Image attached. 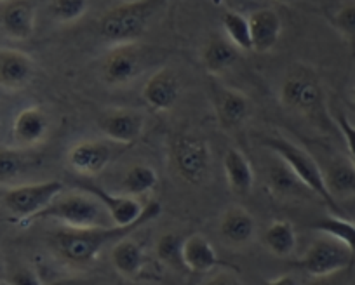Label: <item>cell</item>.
Instances as JSON below:
<instances>
[{
    "label": "cell",
    "mask_w": 355,
    "mask_h": 285,
    "mask_svg": "<svg viewBox=\"0 0 355 285\" xmlns=\"http://www.w3.org/2000/svg\"><path fill=\"white\" fill-rule=\"evenodd\" d=\"M80 188L89 193H93V195L103 203L108 216H110V221L114 223V225H132V223H136L141 218L143 210H145V205H141V203L138 202V196L115 195V193L107 192V190H103L98 185H84L80 186Z\"/></svg>",
    "instance_id": "17"
},
{
    "label": "cell",
    "mask_w": 355,
    "mask_h": 285,
    "mask_svg": "<svg viewBox=\"0 0 355 285\" xmlns=\"http://www.w3.org/2000/svg\"><path fill=\"white\" fill-rule=\"evenodd\" d=\"M320 239L310 243L303 256L296 261V266L313 278H326L347 270L355 263V256L345 243L334 237L320 233Z\"/></svg>",
    "instance_id": "7"
},
{
    "label": "cell",
    "mask_w": 355,
    "mask_h": 285,
    "mask_svg": "<svg viewBox=\"0 0 355 285\" xmlns=\"http://www.w3.org/2000/svg\"><path fill=\"white\" fill-rule=\"evenodd\" d=\"M277 2H282V4H291V2H295V0H277Z\"/></svg>",
    "instance_id": "36"
},
{
    "label": "cell",
    "mask_w": 355,
    "mask_h": 285,
    "mask_svg": "<svg viewBox=\"0 0 355 285\" xmlns=\"http://www.w3.org/2000/svg\"><path fill=\"white\" fill-rule=\"evenodd\" d=\"M112 266L121 277L135 278L143 271L146 264V252L141 243L131 240V235L124 237L112 246Z\"/></svg>",
    "instance_id": "22"
},
{
    "label": "cell",
    "mask_w": 355,
    "mask_h": 285,
    "mask_svg": "<svg viewBox=\"0 0 355 285\" xmlns=\"http://www.w3.org/2000/svg\"><path fill=\"white\" fill-rule=\"evenodd\" d=\"M112 162V148L96 139H82L73 142L67 154V164L73 172L84 178L101 174Z\"/></svg>",
    "instance_id": "11"
},
{
    "label": "cell",
    "mask_w": 355,
    "mask_h": 285,
    "mask_svg": "<svg viewBox=\"0 0 355 285\" xmlns=\"http://www.w3.org/2000/svg\"><path fill=\"white\" fill-rule=\"evenodd\" d=\"M162 212V205L157 200H152L145 205L141 218L136 223L128 226H96V228H85V230H73L64 228L54 235V247L58 254L63 257L67 263L75 264V266H85V264L93 263L101 250L108 246H114L124 237L132 235L138 232L141 226L155 221Z\"/></svg>",
    "instance_id": "1"
},
{
    "label": "cell",
    "mask_w": 355,
    "mask_h": 285,
    "mask_svg": "<svg viewBox=\"0 0 355 285\" xmlns=\"http://www.w3.org/2000/svg\"><path fill=\"white\" fill-rule=\"evenodd\" d=\"M89 0H49V12L56 21L73 23L87 12Z\"/></svg>",
    "instance_id": "30"
},
{
    "label": "cell",
    "mask_w": 355,
    "mask_h": 285,
    "mask_svg": "<svg viewBox=\"0 0 355 285\" xmlns=\"http://www.w3.org/2000/svg\"><path fill=\"white\" fill-rule=\"evenodd\" d=\"M211 101H213L218 124L227 131H235V129L241 127L251 113L249 98L234 87L213 84L211 86Z\"/></svg>",
    "instance_id": "10"
},
{
    "label": "cell",
    "mask_w": 355,
    "mask_h": 285,
    "mask_svg": "<svg viewBox=\"0 0 355 285\" xmlns=\"http://www.w3.org/2000/svg\"><path fill=\"white\" fill-rule=\"evenodd\" d=\"M37 8L33 0H4L0 26L9 39L28 40L35 32Z\"/></svg>",
    "instance_id": "15"
},
{
    "label": "cell",
    "mask_w": 355,
    "mask_h": 285,
    "mask_svg": "<svg viewBox=\"0 0 355 285\" xmlns=\"http://www.w3.org/2000/svg\"><path fill=\"white\" fill-rule=\"evenodd\" d=\"M49 132V117L40 107L23 108L12 122V138L21 148L40 145Z\"/></svg>",
    "instance_id": "19"
},
{
    "label": "cell",
    "mask_w": 355,
    "mask_h": 285,
    "mask_svg": "<svg viewBox=\"0 0 355 285\" xmlns=\"http://www.w3.org/2000/svg\"><path fill=\"white\" fill-rule=\"evenodd\" d=\"M63 183L58 179H47L39 183H26L9 188L4 193V207L12 218L18 221H30L37 219L44 209L53 203L60 193H63Z\"/></svg>",
    "instance_id": "6"
},
{
    "label": "cell",
    "mask_w": 355,
    "mask_h": 285,
    "mask_svg": "<svg viewBox=\"0 0 355 285\" xmlns=\"http://www.w3.org/2000/svg\"><path fill=\"white\" fill-rule=\"evenodd\" d=\"M182 254L187 271H192V273L206 275L216 270L218 266H221V261L218 257L216 249L200 233L190 235L183 240Z\"/></svg>",
    "instance_id": "20"
},
{
    "label": "cell",
    "mask_w": 355,
    "mask_h": 285,
    "mask_svg": "<svg viewBox=\"0 0 355 285\" xmlns=\"http://www.w3.org/2000/svg\"><path fill=\"white\" fill-rule=\"evenodd\" d=\"M0 2H4V0H0Z\"/></svg>",
    "instance_id": "38"
},
{
    "label": "cell",
    "mask_w": 355,
    "mask_h": 285,
    "mask_svg": "<svg viewBox=\"0 0 355 285\" xmlns=\"http://www.w3.org/2000/svg\"><path fill=\"white\" fill-rule=\"evenodd\" d=\"M167 0H129L108 9L100 19V33L108 44L138 42Z\"/></svg>",
    "instance_id": "2"
},
{
    "label": "cell",
    "mask_w": 355,
    "mask_h": 285,
    "mask_svg": "<svg viewBox=\"0 0 355 285\" xmlns=\"http://www.w3.org/2000/svg\"><path fill=\"white\" fill-rule=\"evenodd\" d=\"M263 246L275 257L293 256L298 246L295 226L284 219L272 221L263 233Z\"/></svg>",
    "instance_id": "24"
},
{
    "label": "cell",
    "mask_w": 355,
    "mask_h": 285,
    "mask_svg": "<svg viewBox=\"0 0 355 285\" xmlns=\"http://www.w3.org/2000/svg\"><path fill=\"white\" fill-rule=\"evenodd\" d=\"M331 25L347 40L352 54L355 56V4H347L331 16Z\"/></svg>",
    "instance_id": "32"
},
{
    "label": "cell",
    "mask_w": 355,
    "mask_h": 285,
    "mask_svg": "<svg viewBox=\"0 0 355 285\" xmlns=\"http://www.w3.org/2000/svg\"><path fill=\"white\" fill-rule=\"evenodd\" d=\"M249 18L252 53L266 54L275 49L282 33V19L274 9H254Z\"/></svg>",
    "instance_id": "18"
},
{
    "label": "cell",
    "mask_w": 355,
    "mask_h": 285,
    "mask_svg": "<svg viewBox=\"0 0 355 285\" xmlns=\"http://www.w3.org/2000/svg\"><path fill=\"white\" fill-rule=\"evenodd\" d=\"M223 172L227 178L228 188L239 196L251 193L254 186V171L251 162L237 148H228L223 155Z\"/></svg>",
    "instance_id": "21"
},
{
    "label": "cell",
    "mask_w": 355,
    "mask_h": 285,
    "mask_svg": "<svg viewBox=\"0 0 355 285\" xmlns=\"http://www.w3.org/2000/svg\"><path fill=\"white\" fill-rule=\"evenodd\" d=\"M101 132L110 141L119 145H135L145 131V117L139 111L129 108L108 110L100 122Z\"/></svg>",
    "instance_id": "13"
},
{
    "label": "cell",
    "mask_w": 355,
    "mask_h": 285,
    "mask_svg": "<svg viewBox=\"0 0 355 285\" xmlns=\"http://www.w3.org/2000/svg\"><path fill=\"white\" fill-rule=\"evenodd\" d=\"M270 284H293L295 282V278L289 277V275H286V277H279V278H272V280H268Z\"/></svg>",
    "instance_id": "35"
},
{
    "label": "cell",
    "mask_w": 355,
    "mask_h": 285,
    "mask_svg": "<svg viewBox=\"0 0 355 285\" xmlns=\"http://www.w3.org/2000/svg\"><path fill=\"white\" fill-rule=\"evenodd\" d=\"M39 219H54L60 221L64 228L85 230L107 226L110 216L103 203L93 193L82 190V192L60 193L53 203L39 214Z\"/></svg>",
    "instance_id": "4"
},
{
    "label": "cell",
    "mask_w": 355,
    "mask_h": 285,
    "mask_svg": "<svg viewBox=\"0 0 355 285\" xmlns=\"http://www.w3.org/2000/svg\"><path fill=\"white\" fill-rule=\"evenodd\" d=\"M28 158L18 148H0V181H9L26 169Z\"/></svg>",
    "instance_id": "31"
},
{
    "label": "cell",
    "mask_w": 355,
    "mask_h": 285,
    "mask_svg": "<svg viewBox=\"0 0 355 285\" xmlns=\"http://www.w3.org/2000/svg\"><path fill=\"white\" fill-rule=\"evenodd\" d=\"M239 53H241V50H239L227 37H225V39H221V37H213V39L206 44V47H204V68H206V71L209 75H221V73L230 70V68L237 63Z\"/></svg>",
    "instance_id": "23"
},
{
    "label": "cell",
    "mask_w": 355,
    "mask_h": 285,
    "mask_svg": "<svg viewBox=\"0 0 355 285\" xmlns=\"http://www.w3.org/2000/svg\"><path fill=\"white\" fill-rule=\"evenodd\" d=\"M354 104H355V89H354Z\"/></svg>",
    "instance_id": "37"
},
{
    "label": "cell",
    "mask_w": 355,
    "mask_h": 285,
    "mask_svg": "<svg viewBox=\"0 0 355 285\" xmlns=\"http://www.w3.org/2000/svg\"><path fill=\"white\" fill-rule=\"evenodd\" d=\"M150 63L148 47L139 42L115 44L101 64V79L110 87H122L143 75Z\"/></svg>",
    "instance_id": "8"
},
{
    "label": "cell",
    "mask_w": 355,
    "mask_h": 285,
    "mask_svg": "<svg viewBox=\"0 0 355 285\" xmlns=\"http://www.w3.org/2000/svg\"><path fill=\"white\" fill-rule=\"evenodd\" d=\"M4 282H8V268H6L4 257L0 254V284H4Z\"/></svg>",
    "instance_id": "34"
},
{
    "label": "cell",
    "mask_w": 355,
    "mask_h": 285,
    "mask_svg": "<svg viewBox=\"0 0 355 285\" xmlns=\"http://www.w3.org/2000/svg\"><path fill=\"white\" fill-rule=\"evenodd\" d=\"M35 77V61L26 53L0 47V86L9 91L25 89Z\"/></svg>",
    "instance_id": "16"
},
{
    "label": "cell",
    "mask_w": 355,
    "mask_h": 285,
    "mask_svg": "<svg viewBox=\"0 0 355 285\" xmlns=\"http://www.w3.org/2000/svg\"><path fill=\"white\" fill-rule=\"evenodd\" d=\"M336 125L340 127V132L343 134L345 142H347L348 154H350L352 162L355 164V124L348 120L347 115L338 113L336 115Z\"/></svg>",
    "instance_id": "33"
},
{
    "label": "cell",
    "mask_w": 355,
    "mask_h": 285,
    "mask_svg": "<svg viewBox=\"0 0 355 285\" xmlns=\"http://www.w3.org/2000/svg\"><path fill=\"white\" fill-rule=\"evenodd\" d=\"M312 228L319 233H326V235L340 240L355 256V223L348 221L343 216H326L320 221H317Z\"/></svg>",
    "instance_id": "28"
},
{
    "label": "cell",
    "mask_w": 355,
    "mask_h": 285,
    "mask_svg": "<svg viewBox=\"0 0 355 285\" xmlns=\"http://www.w3.org/2000/svg\"><path fill=\"white\" fill-rule=\"evenodd\" d=\"M159 185V174L152 165L135 164L125 171L121 186L125 195L143 196L157 188Z\"/></svg>",
    "instance_id": "26"
},
{
    "label": "cell",
    "mask_w": 355,
    "mask_h": 285,
    "mask_svg": "<svg viewBox=\"0 0 355 285\" xmlns=\"http://www.w3.org/2000/svg\"><path fill=\"white\" fill-rule=\"evenodd\" d=\"M183 240L185 239H182L178 233H166V235H162L159 239V242H157V257H159L164 264H167V266H180L183 268V270H187L182 254Z\"/></svg>",
    "instance_id": "29"
},
{
    "label": "cell",
    "mask_w": 355,
    "mask_h": 285,
    "mask_svg": "<svg viewBox=\"0 0 355 285\" xmlns=\"http://www.w3.org/2000/svg\"><path fill=\"white\" fill-rule=\"evenodd\" d=\"M263 145H265L272 154H275L281 158L282 164H284L286 167L295 174V178L298 179L300 185H303L306 190L315 193V195L319 196L326 205H329L334 212L341 214L340 203L336 202L333 193L327 188L324 171L319 167L317 160L309 154V151L300 148L298 145H295V142L289 141V139L281 138V136L265 138Z\"/></svg>",
    "instance_id": "3"
},
{
    "label": "cell",
    "mask_w": 355,
    "mask_h": 285,
    "mask_svg": "<svg viewBox=\"0 0 355 285\" xmlns=\"http://www.w3.org/2000/svg\"><path fill=\"white\" fill-rule=\"evenodd\" d=\"M182 96V82L171 68H159L146 79L141 98L153 111H169Z\"/></svg>",
    "instance_id": "12"
},
{
    "label": "cell",
    "mask_w": 355,
    "mask_h": 285,
    "mask_svg": "<svg viewBox=\"0 0 355 285\" xmlns=\"http://www.w3.org/2000/svg\"><path fill=\"white\" fill-rule=\"evenodd\" d=\"M329 192L334 199H348L355 195V164L340 158L334 160L324 172Z\"/></svg>",
    "instance_id": "25"
},
{
    "label": "cell",
    "mask_w": 355,
    "mask_h": 285,
    "mask_svg": "<svg viewBox=\"0 0 355 285\" xmlns=\"http://www.w3.org/2000/svg\"><path fill=\"white\" fill-rule=\"evenodd\" d=\"M171 160L178 178L189 185H200L209 174L213 162L209 142L197 136H178L171 147Z\"/></svg>",
    "instance_id": "9"
},
{
    "label": "cell",
    "mask_w": 355,
    "mask_h": 285,
    "mask_svg": "<svg viewBox=\"0 0 355 285\" xmlns=\"http://www.w3.org/2000/svg\"><path fill=\"white\" fill-rule=\"evenodd\" d=\"M218 233L225 246L234 249L245 247L254 240L256 221L248 209L241 205H230L221 214Z\"/></svg>",
    "instance_id": "14"
},
{
    "label": "cell",
    "mask_w": 355,
    "mask_h": 285,
    "mask_svg": "<svg viewBox=\"0 0 355 285\" xmlns=\"http://www.w3.org/2000/svg\"><path fill=\"white\" fill-rule=\"evenodd\" d=\"M281 101L286 108L317 124L327 120L322 84L310 68L296 66L289 71L281 87Z\"/></svg>",
    "instance_id": "5"
},
{
    "label": "cell",
    "mask_w": 355,
    "mask_h": 285,
    "mask_svg": "<svg viewBox=\"0 0 355 285\" xmlns=\"http://www.w3.org/2000/svg\"><path fill=\"white\" fill-rule=\"evenodd\" d=\"M221 28H223L225 37L237 47L239 50H252L251 40V26H249V18L242 12L227 9L221 15Z\"/></svg>",
    "instance_id": "27"
}]
</instances>
